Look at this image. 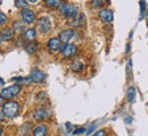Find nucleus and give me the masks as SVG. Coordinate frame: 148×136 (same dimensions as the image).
<instances>
[{
    "label": "nucleus",
    "instance_id": "nucleus-30",
    "mask_svg": "<svg viewBox=\"0 0 148 136\" xmlns=\"http://www.w3.org/2000/svg\"><path fill=\"white\" fill-rule=\"evenodd\" d=\"M125 122H128V124H129V122H131V118H130V117H128V118H127Z\"/></svg>",
    "mask_w": 148,
    "mask_h": 136
},
{
    "label": "nucleus",
    "instance_id": "nucleus-20",
    "mask_svg": "<svg viewBox=\"0 0 148 136\" xmlns=\"http://www.w3.org/2000/svg\"><path fill=\"white\" fill-rule=\"evenodd\" d=\"M106 2H107V0H91V6L93 8H100Z\"/></svg>",
    "mask_w": 148,
    "mask_h": 136
},
{
    "label": "nucleus",
    "instance_id": "nucleus-16",
    "mask_svg": "<svg viewBox=\"0 0 148 136\" xmlns=\"http://www.w3.org/2000/svg\"><path fill=\"white\" fill-rule=\"evenodd\" d=\"M36 37H37V32H36L34 28H29V30H26L25 33H24V39L29 40V42H30V41H34Z\"/></svg>",
    "mask_w": 148,
    "mask_h": 136
},
{
    "label": "nucleus",
    "instance_id": "nucleus-1",
    "mask_svg": "<svg viewBox=\"0 0 148 136\" xmlns=\"http://www.w3.org/2000/svg\"><path fill=\"white\" fill-rule=\"evenodd\" d=\"M19 112V104L16 101H7L2 106V114L3 116L13 119L18 115Z\"/></svg>",
    "mask_w": 148,
    "mask_h": 136
},
{
    "label": "nucleus",
    "instance_id": "nucleus-32",
    "mask_svg": "<svg viewBox=\"0 0 148 136\" xmlns=\"http://www.w3.org/2000/svg\"><path fill=\"white\" fill-rule=\"evenodd\" d=\"M3 83H5V82H3V79H1V78H0V84H3Z\"/></svg>",
    "mask_w": 148,
    "mask_h": 136
},
{
    "label": "nucleus",
    "instance_id": "nucleus-7",
    "mask_svg": "<svg viewBox=\"0 0 148 136\" xmlns=\"http://www.w3.org/2000/svg\"><path fill=\"white\" fill-rule=\"evenodd\" d=\"M30 77H31V79H32L33 83L41 84V83L46 79V74H45L42 70H40V69H38V68H34V69L31 70Z\"/></svg>",
    "mask_w": 148,
    "mask_h": 136
},
{
    "label": "nucleus",
    "instance_id": "nucleus-31",
    "mask_svg": "<svg viewBox=\"0 0 148 136\" xmlns=\"http://www.w3.org/2000/svg\"><path fill=\"white\" fill-rule=\"evenodd\" d=\"M29 2H32V3H34V2H37L38 0H27Z\"/></svg>",
    "mask_w": 148,
    "mask_h": 136
},
{
    "label": "nucleus",
    "instance_id": "nucleus-17",
    "mask_svg": "<svg viewBox=\"0 0 148 136\" xmlns=\"http://www.w3.org/2000/svg\"><path fill=\"white\" fill-rule=\"evenodd\" d=\"M45 3L49 8H58L63 5L62 0H45Z\"/></svg>",
    "mask_w": 148,
    "mask_h": 136
},
{
    "label": "nucleus",
    "instance_id": "nucleus-33",
    "mask_svg": "<svg viewBox=\"0 0 148 136\" xmlns=\"http://www.w3.org/2000/svg\"><path fill=\"white\" fill-rule=\"evenodd\" d=\"M1 133H2V129H1V127H0V135H1Z\"/></svg>",
    "mask_w": 148,
    "mask_h": 136
},
{
    "label": "nucleus",
    "instance_id": "nucleus-5",
    "mask_svg": "<svg viewBox=\"0 0 148 136\" xmlns=\"http://www.w3.org/2000/svg\"><path fill=\"white\" fill-rule=\"evenodd\" d=\"M21 16H22V20L26 24H32L36 22V13L32 9H29V8L22 9Z\"/></svg>",
    "mask_w": 148,
    "mask_h": 136
},
{
    "label": "nucleus",
    "instance_id": "nucleus-9",
    "mask_svg": "<svg viewBox=\"0 0 148 136\" xmlns=\"http://www.w3.org/2000/svg\"><path fill=\"white\" fill-rule=\"evenodd\" d=\"M99 18L103 20L104 23H112L114 15L111 9H101L99 12Z\"/></svg>",
    "mask_w": 148,
    "mask_h": 136
},
{
    "label": "nucleus",
    "instance_id": "nucleus-2",
    "mask_svg": "<svg viewBox=\"0 0 148 136\" xmlns=\"http://www.w3.org/2000/svg\"><path fill=\"white\" fill-rule=\"evenodd\" d=\"M22 87L19 84H13L8 87H5L3 90H1L0 92V97L1 99H13L16 95H18L21 92Z\"/></svg>",
    "mask_w": 148,
    "mask_h": 136
},
{
    "label": "nucleus",
    "instance_id": "nucleus-14",
    "mask_svg": "<svg viewBox=\"0 0 148 136\" xmlns=\"http://www.w3.org/2000/svg\"><path fill=\"white\" fill-rule=\"evenodd\" d=\"M72 25L76 26V27H81V26H84L86 25V16L83 14H80V15H76L74 17V20L72 22Z\"/></svg>",
    "mask_w": 148,
    "mask_h": 136
},
{
    "label": "nucleus",
    "instance_id": "nucleus-24",
    "mask_svg": "<svg viewBox=\"0 0 148 136\" xmlns=\"http://www.w3.org/2000/svg\"><path fill=\"white\" fill-rule=\"evenodd\" d=\"M107 135V133H106V131L105 129H100V131H98V132H96L95 134H92L91 136H106Z\"/></svg>",
    "mask_w": 148,
    "mask_h": 136
},
{
    "label": "nucleus",
    "instance_id": "nucleus-21",
    "mask_svg": "<svg viewBox=\"0 0 148 136\" xmlns=\"http://www.w3.org/2000/svg\"><path fill=\"white\" fill-rule=\"evenodd\" d=\"M146 13V1L145 0H140V20L144 18Z\"/></svg>",
    "mask_w": 148,
    "mask_h": 136
},
{
    "label": "nucleus",
    "instance_id": "nucleus-6",
    "mask_svg": "<svg viewBox=\"0 0 148 136\" xmlns=\"http://www.w3.org/2000/svg\"><path fill=\"white\" fill-rule=\"evenodd\" d=\"M38 28L41 33L46 34L51 30V22L47 17H42L38 20Z\"/></svg>",
    "mask_w": 148,
    "mask_h": 136
},
{
    "label": "nucleus",
    "instance_id": "nucleus-27",
    "mask_svg": "<svg viewBox=\"0 0 148 136\" xmlns=\"http://www.w3.org/2000/svg\"><path fill=\"white\" fill-rule=\"evenodd\" d=\"M84 132H87V131H86V128L81 127L80 129H75V131H74V134H75V135H77V134H81V133H84Z\"/></svg>",
    "mask_w": 148,
    "mask_h": 136
},
{
    "label": "nucleus",
    "instance_id": "nucleus-28",
    "mask_svg": "<svg viewBox=\"0 0 148 136\" xmlns=\"http://www.w3.org/2000/svg\"><path fill=\"white\" fill-rule=\"evenodd\" d=\"M95 127H96V124L93 122V124H91V125H90V127H89V129H87V132H86V133H87V134H90V133L92 132L93 129H95Z\"/></svg>",
    "mask_w": 148,
    "mask_h": 136
},
{
    "label": "nucleus",
    "instance_id": "nucleus-8",
    "mask_svg": "<svg viewBox=\"0 0 148 136\" xmlns=\"http://www.w3.org/2000/svg\"><path fill=\"white\" fill-rule=\"evenodd\" d=\"M49 116H50V112H49L48 109H46V108H38L37 110L33 112L34 119H36V120H39V121L49 118Z\"/></svg>",
    "mask_w": 148,
    "mask_h": 136
},
{
    "label": "nucleus",
    "instance_id": "nucleus-34",
    "mask_svg": "<svg viewBox=\"0 0 148 136\" xmlns=\"http://www.w3.org/2000/svg\"><path fill=\"white\" fill-rule=\"evenodd\" d=\"M147 20H148V14H147Z\"/></svg>",
    "mask_w": 148,
    "mask_h": 136
},
{
    "label": "nucleus",
    "instance_id": "nucleus-13",
    "mask_svg": "<svg viewBox=\"0 0 148 136\" xmlns=\"http://www.w3.org/2000/svg\"><path fill=\"white\" fill-rule=\"evenodd\" d=\"M48 134V127L46 125H38L33 131V136H47Z\"/></svg>",
    "mask_w": 148,
    "mask_h": 136
},
{
    "label": "nucleus",
    "instance_id": "nucleus-12",
    "mask_svg": "<svg viewBox=\"0 0 148 136\" xmlns=\"http://www.w3.org/2000/svg\"><path fill=\"white\" fill-rule=\"evenodd\" d=\"M73 37H74L73 30H65V31L60 32V34H59V39H60L62 42H64V43H69L70 40L72 39Z\"/></svg>",
    "mask_w": 148,
    "mask_h": 136
},
{
    "label": "nucleus",
    "instance_id": "nucleus-11",
    "mask_svg": "<svg viewBox=\"0 0 148 136\" xmlns=\"http://www.w3.org/2000/svg\"><path fill=\"white\" fill-rule=\"evenodd\" d=\"M14 38V30L10 27H6L3 30H1L0 32V41H10Z\"/></svg>",
    "mask_w": 148,
    "mask_h": 136
},
{
    "label": "nucleus",
    "instance_id": "nucleus-18",
    "mask_svg": "<svg viewBox=\"0 0 148 136\" xmlns=\"http://www.w3.org/2000/svg\"><path fill=\"white\" fill-rule=\"evenodd\" d=\"M72 70L75 72V73H79V72H81L83 68H84V66H83V64L81 62V61H79V60H75L73 64H72Z\"/></svg>",
    "mask_w": 148,
    "mask_h": 136
},
{
    "label": "nucleus",
    "instance_id": "nucleus-23",
    "mask_svg": "<svg viewBox=\"0 0 148 136\" xmlns=\"http://www.w3.org/2000/svg\"><path fill=\"white\" fill-rule=\"evenodd\" d=\"M24 23V22H23ZM22 22H16L14 23V26H13V30L14 31H17V32H22L24 30V24Z\"/></svg>",
    "mask_w": 148,
    "mask_h": 136
},
{
    "label": "nucleus",
    "instance_id": "nucleus-10",
    "mask_svg": "<svg viewBox=\"0 0 148 136\" xmlns=\"http://www.w3.org/2000/svg\"><path fill=\"white\" fill-rule=\"evenodd\" d=\"M47 47L51 51H57V50H60L63 45H62V41L59 38H51L47 42Z\"/></svg>",
    "mask_w": 148,
    "mask_h": 136
},
{
    "label": "nucleus",
    "instance_id": "nucleus-29",
    "mask_svg": "<svg viewBox=\"0 0 148 136\" xmlns=\"http://www.w3.org/2000/svg\"><path fill=\"white\" fill-rule=\"evenodd\" d=\"M2 119H3V114H2V108L0 109V121H2Z\"/></svg>",
    "mask_w": 148,
    "mask_h": 136
},
{
    "label": "nucleus",
    "instance_id": "nucleus-26",
    "mask_svg": "<svg viewBox=\"0 0 148 136\" xmlns=\"http://www.w3.org/2000/svg\"><path fill=\"white\" fill-rule=\"evenodd\" d=\"M131 67H132V61H131V59L128 60V67H127V72H128V75H131Z\"/></svg>",
    "mask_w": 148,
    "mask_h": 136
},
{
    "label": "nucleus",
    "instance_id": "nucleus-25",
    "mask_svg": "<svg viewBox=\"0 0 148 136\" xmlns=\"http://www.w3.org/2000/svg\"><path fill=\"white\" fill-rule=\"evenodd\" d=\"M7 22V16L5 15V14H2V13H0V25H2V24H5Z\"/></svg>",
    "mask_w": 148,
    "mask_h": 136
},
{
    "label": "nucleus",
    "instance_id": "nucleus-22",
    "mask_svg": "<svg viewBox=\"0 0 148 136\" xmlns=\"http://www.w3.org/2000/svg\"><path fill=\"white\" fill-rule=\"evenodd\" d=\"M15 6L17 8H21V9H24L27 7V1L26 0H15Z\"/></svg>",
    "mask_w": 148,
    "mask_h": 136
},
{
    "label": "nucleus",
    "instance_id": "nucleus-3",
    "mask_svg": "<svg viewBox=\"0 0 148 136\" xmlns=\"http://www.w3.org/2000/svg\"><path fill=\"white\" fill-rule=\"evenodd\" d=\"M59 12L62 13L63 16H65L67 18H72V17H75L77 15V7L72 5V3L65 2L59 7Z\"/></svg>",
    "mask_w": 148,
    "mask_h": 136
},
{
    "label": "nucleus",
    "instance_id": "nucleus-4",
    "mask_svg": "<svg viewBox=\"0 0 148 136\" xmlns=\"http://www.w3.org/2000/svg\"><path fill=\"white\" fill-rule=\"evenodd\" d=\"M76 51H77L76 45H74L72 43H65L62 47V49H60V53L65 58H72V57H74L76 55Z\"/></svg>",
    "mask_w": 148,
    "mask_h": 136
},
{
    "label": "nucleus",
    "instance_id": "nucleus-19",
    "mask_svg": "<svg viewBox=\"0 0 148 136\" xmlns=\"http://www.w3.org/2000/svg\"><path fill=\"white\" fill-rule=\"evenodd\" d=\"M128 100L130 103H133L136 100V89L133 86L128 89Z\"/></svg>",
    "mask_w": 148,
    "mask_h": 136
},
{
    "label": "nucleus",
    "instance_id": "nucleus-15",
    "mask_svg": "<svg viewBox=\"0 0 148 136\" xmlns=\"http://www.w3.org/2000/svg\"><path fill=\"white\" fill-rule=\"evenodd\" d=\"M38 50V43L36 41H30L25 44V51L30 55L36 53V51Z\"/></svg>",
    "mask_w": 148,
    "mask_h": 136
}]
</instances>
